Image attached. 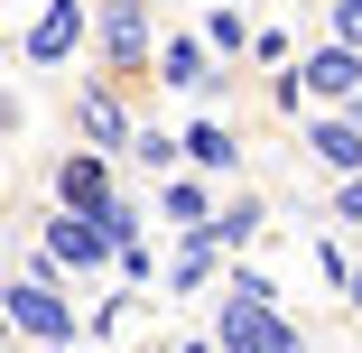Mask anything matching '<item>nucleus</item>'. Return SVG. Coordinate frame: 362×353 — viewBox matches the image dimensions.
I'll return each instance as SVG.
<instances>
[{
  "label": "nucleus",
  "mask_w": 362,
  "mask_h": 353,
  "mask_svg": "<svg viewBox=\"0 0 362 353\" xmlns=\"http://www.w3.org/2000/svg\"><path fill=\"white\" fill-rule=\"evenodd\" d=\"M214 279H223V251H214L204 233H177V251H168V298H204Z\"/></svg>",
  "instance_id": "f8f14e48"
},
{
  "label": "nucleus",
  "mask_w": 362,
  "mask_h": 353,
  "mask_svg": "<svg viewBox=\"0 0 362 353\" xmlns=\"http://www.w3.org/2000/svg\"><path fill=\"white\" fill-rule=\"evenodd\" d=\"M344 121H353V130H362V93H353V103H344Z\"/></svg>",
  "instance_id": "412c9836"
},
{
  "label": "nucleus",
  "mask_w": 362,
  "mask_h": 353,
  "mask_svg": "<svg viewBox=\"0 0 362 353\" xmlns=\"http://www.w3.org/2000/svg\"><path fill=\"white\" fill-rule=\"evenodd\" d=\"M0 316H10L19 335H37L47 353H65L84 335V316H75V298L56 289V279H10V289H0Z\"/></svg>",
  "instance_id": "f03ea898"
},
{
  "label": "nucleus",
  "mask_w": 362,
  "mask_h": 353,
  "mask_svg": "<svg viewBox=\"0 0 362 353\" xmlns=\"http://www.w3.org/2000/svg\"><path fill=\"white\" fill-rule=\"evenodd\" d=\"M214 353H307V325L288 316V307L214 298Z\"/></svg>",
  "instance_id": "f257e3e1"
},
{
  "label": "nucleus",
  "mask_w": 362,
  "mask_h": 353,
  "mask_svg": "<svg viewBox=\"0 0 362 353\" xmlns=\"http://www.w3.org/2000/svg\"><path fill=\"white\" fill-rule=\"evenodd\" d=\"M121 149H130L139 168H149V177H177V168H186V149H177V139H168L158 121H130V139H121Z\"/></svg>",
  "instance_id": "2eb2a0df"
},
{
  "label": "nucleus",
  "mask_w": 362,
  "mask_h": 353,
  "mask_svg": "<svg viewBox=\"0 0 362 353\" xmlns=\"http://www.w3.org/2000/svg\"><path fill=\"white\" fill-rule=\"evenodd\" d=\"M158 214H168V233H204V214H214V186L204 177H158Z\"/></svg>",
  "instance_id": "4468645a"
},
{
  "label": "nucleus",
  "mask_w": 362,
  "mask_h": 353,
  "mask_svg": "<svg viewBox=\"0 0 362 353\" xmlns=\"http://www.w3.org/2000/svg\"><path fill=\"white\" fill-rule=\"evenodd\" d=\"M298 84H307V93H325V103H353V93H362V56L325 37V47H307V65H298Z\"/></svg>",
  "instance_id": "1a4fd4ad"
},
{
  "label": "nucleus",
  "mask_w": 362,
  "mask_h": 353,
  "mask_svg": "<svg viewBox=\"0 0 362 353\" xmlns=\"http://www.w3.org/2000/svg\"><path fill=\"white\" fill-rule=\"evenodd\" d=\"M37 251L56 260V270H112V233L93 224V214H65V204H56V214H47V233H37Z\"/></svg>",
  "instance_id": "39448f33"
},
{
  "label": "nucleus",
  "mask_w": 362,
  "mask_h": 353,
  "mask_svg": "<svg viewBox=\"0 0 362 353\" xmlns=\"http://www.w3.org/2000/svg\"><path fill=\"white\" fill-rule=\"evenodd\" d=\"M269 233V204L251 195V186H233V195H214V214H204V242L223 251V260H242L251 242Z\"/></svg>",
  "instance_id": "0eeeda50"
},
{
  "label": "nucleus",
  "mask_w": 362,
  "mask_h": 353,
  "mask_svg": "<svg viewBox=\"0 0 362 353\" xmlns=\"http://www.w3.org/2000/svg\"><path fill=\"white\" fill-rule=\"evenodd\" d=\"M177 149H186L195 177H242V130H233V121H195Z\"/></svg>",
  "instance_id": "9b49d317"
},
{
  "label": "nucleus",
  "mask_w": 362,
  "mask_h": 353,
  "mask_svg": "<svg viewBox=\"0 0 362 353\" xmlns=\"http://www.w3.org/2000/svg\"><path fill=\"white\" fill-rule=\"evenodd\" d=\"M325 19H334V47L362 56V0H325Z\"/></svg>",
  "instance_id": "a211bd4d"
},
{
  "label": "nucleus",
  "mask_w": 362,
  "mask_h": 353,
  "mask_svg": "<svg viewBox=\"0 0 362 353\" xmlns=\"http://www.w3.org/2000/svg\"><path fill=\"white\" fill-rule=\"evenodd\" d=\"M334 224H362V177H334Z\"/></svg>",
  "instance_id": "6ab92c4d"
},
{
  "label": "nucleus",
  "mask_w": 362,
  "mask_h": 353,
  "mask_svg": "<svg viewBox=\"0 0 362 353\" xmlns=\"http://www.w3.org/2000/svg\"><path fill=\"white\" fill-rule=\"evenodd\" d=\"M93 37L112 75H149V47H158V0H93Z\"/></svg>",
  "instance_id": "7ed1b4c3"
},
{
  "label": "nucleus",
  "mask_w": 362,
  "mask_h": 353,
  "mask_svg": "<svg viewBox=\"0 0 362 353\" xmlns=\"http://www.w3.org/2000/svg\"><path fill=\"white\" fill-rule=\"evenodd\" d=\"M344 307H353V316H362V260H353V279H344Z\"/></svg>",
  "instance_id": "aec40b11"
},
{
  "label": "nucleus",
  "mask_w": 362,
  "mask_h": 353,
  "mask_svg": "<svg viewBox=\"0 0 362 353\" xmlns=\"http://www.w3.org/2000/svg\"><path fill=\"white\" fill-rule=\"evenodd\" d=\"M307 158H316L325 177H362V130H353L344 112H325V121H307Z\"/></svg>",
  "instance_id": "ddd939ff"
},
{
  "label": "nucleus",
  "mask_w": 362,
  "mask_h": 353,
  "mask_svg": "<svg viewBox=\"0 0 362 353\" xmlns=\"http://www.w3.org/2000/svg\"><path fill=\"white\" fill-rule=\"evenodd\" d=\"M177 353H214V335H195V344H177Z\"/></svg>",
  "instance_id": "4be33fe9"
},
{
  "label": "nucleus",
  "mask_w": 362,
  "mask_h": 353,
  "mask_svg": "<svg viewBox=\"0 0 362 353\" xmlns=\"http://www.w3.org/2000/svg\"><path fill=\"white\" fill-rule=\"evenodd\" d=\"M195 37H204V47H214V56H223V65H233V56H242V47H251V19H242V10H233V0H214V10H204V28H195Z\"/></svg>",
  "instance_id": "dca6fc26"
},
{
  "label": "nucleus",
  "mask_w": 362,
  "mask_h": 353,
  "mask_svg": "<svg viewBox=\"0 0 362 353\" xmlns=\"http://www.w3.org/2000/svg\"><path fill=\"white\" fill-rule=\"evenodd\" d=\"M84 19H93V0H47V10L28 19V37H19V56L28 65H65L84 47Z\"/></svg>",
  "instance_id": "423d86ee"
},
{
  "label": "nucleus",
  "mask_w": 362,
  "mask_h": 353,
  "mask_svg": "<svg viewBox=\"0 0 362 353\" xmlns=\"http://www.w3.org/2000/svg\"><path fill=\"white\" fill-rule=\"evenodd\" d=\"M112 195H121V186H112V158H103V149H65V158H56V204H65V214H103Z\"/></svg>",
  "instance_id": "6e6552de"
},
{
  "label": "nucleus",
  "mask_w": 362,
  "mask_h": 353,
  "mask_svg": "<svg viewBox=\"0 0 362 353\" xmlns=\"http://www.w3.org/2000/svg\"><path fill=\"white\" fill-rule=\"evenodd\" d=\"M149 65H158V84H168V93H195V103L223 93V65H214V47H204L195 28H168V37L149 47Z\"/></svg>",
  "instance_id": "20e7f679"
},
{
  "label": "nucleus",
  "mask_w": 362,
  "mask_h": 353,
  "mask_svg": "<svg viewBox=\"0 0 362 353\" xmlns=\"http://www.w3.org/2000/svg\"><path fill=\"white\" fill-rule=\"evenodd\" d=\"M75 130H84V149H103V158H112L121 139H130V112H121V93H112V84H84V93H75Z\"/></svg>",
  "instance_id": "9d476101"
},
{
  "label": "nucleus",
  "mask_w": 362,
  "mask_h": 353,
  "mask_svg": "<svg viewBox=\"0 0 362 353\" xmlns=\"http://www.w3.org/2000/svg\"><path fill=\"white\" fill-rule=\"evenodd\" d=\"M0 335H10V316H0Z\"/></svg>",
  "instance_id": "5701e85b"
},
{
  "label": "nucleus",
  "mask_w": 362,
  "mask_h": 353,
  "mask_svg": "<svg viewBox=\"0 0 362 353\" xmlns=\"http://www.w3.org/2000/svg\"><path fill=\"white\" fill-rule=\"evenodd\" d=\"M112 270L130 279V289H149V279H158V251H149V233H139V242H121V251H112Z\"/></svg>",
  "instance_id": "f3484780"
}]
</instances>
